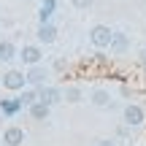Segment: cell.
Segmentation results:
<instances>
[{"instance_id":"cell-1","label":"cell","mask_w":146,"mask_h":146,"mask_svg":"<svg viewBox=\"0 0 146 146\" xmlns=\"http://www.w3.org/2000/svg\"><path fill=\"white\" fill-rule=\"evenodd\" d=\"M122 122H125L127 127L143 125V122H146V108H143V106H138V103H127L125 111H122Z\"/></svg>"},{"instance_id":"cell-2","label":"cell","mask_w":146,"mask_h":146,"mask_svg":"<svg viewBox=\"0 0 146 146\" xmlns=\"http://www.w3.org/2000/svg\"><path fill=\"white\" fill-rule=\"evenodd\" d=\"M111 35H114V30H111L108 25H95L92 30H89V43H92L95 49H108Z\"/></svg>"},{"instance_id":"cell-3","label":"cell","mask_w":146,"mask_h":146,"mask_svg":"<svg viewBox=\"0 0 146 146\" xmlns=\"http://www.w3.org/2000/svg\"><path fill=\"white\" fill-rule=\"evenodd\" d=\"M3 87L8 89V92H22V89L27 87V78H25V70H16V68L5 70V73H3Z\"/></svg>"},{"instance_id":"cell-4","label":"cell","mask_w":146,"mask_h":146,"mask_svg":"<svg viewBox=\"0 0 146 146\" xmlns=\"http://www.w3.org/2000/svg\"><path fill=\"white\" fill-rule=\"evenodd\" d=\"M16 60H22L27 68H33V65H41L43 52H41V46H38V43H27V46H22V49H19Z\"/></svg>"},{"instance_id":"cell-5","label":"cell","mask_w":146,"mask_h":146,"mask_svg":"<svg viewBox=\"0 0 146 146\" xmlns=\"http://www.w3.org/2000/svg\"><path fill=\"white\" fill-rule=\"evenodd\" d=\"M57 25L54 22H46V25H38V33H35V38H38V43L41 46H49V43H54L57 41Z\"/></svg>"},{"instance_id":"cell-6","label":"cell","mask_w":146,"mask_h":146,"mask_svg":"<svg viewBox=\"0 0 146 146\" xmlns=\"http://www.w3.org/2000/svg\"><path fill=\"white\" fill-rule=\"evenodd\" d=\"M108 49H111V54H114V57L127 54V49H130V35H127V33H114V35H111Z\"/></svg>"},{"instance_id":"cell-7","label":"cell","mask_w":146,"mask_h":146,"mask_svg":"<svg viewBox=\"0 0 146 146\" xmlns=\"http://www.w3.org/2000/svg\"><path fill=\"white\" fill-rule=\"evenodd\" d=\"M38 100H41V103H46V106H57L60 100H62V89L43 84V87H38Z\"/></svg>"},{"instance_id":"cell-8","label":"cell","mask_w":146,"mask_h":146,"mask_svg":"<svg viewBox=\"0 0 146 146\" xmlns=\"http://www.w3.org/2000/svg\"><path fill=\"white\" fill-rule=\"evenodd\" d=\"M25 78H27V87H43L49 73H46V68H41V65H33V68L25 73Z\"/></svg>"},{"instance_id":"cell-9","label":"cell","mask_w":146,"mask_h":146,"mask_svg":"<svg viewBox=\"0 0 146 146\" xmlns=\"http://www.w3.org/2000/svg\"><path fill=\"white\" fill-rule=\"evenodd\" d=\"M3 143L5 146H22V143H25V130L16 127V125L5 127V130H3Z\"/></svg>"},{"instance_id":"cell-10","label":"cell","mask_w":146,"mask_h":146,"mask_svg":"<svg viewBox=\"0 0 146 146\" xmlns=\"http://www.w3.org/2000/svg\"><path fill=\"white\" fill-rule=\"evenodd\" d=\"M89 103L95 106V108H108L111 106V92L108 89H92V95H89Z\"/></svg>"},{"instance_id":"cell-11","label":"cell","mask_w":146,"mask_h":146,"mask_svg":"<svg viewBox=\"0 0 146 146\" xmlns=\"http://www.w3.org/2000/svg\"><path fill=\"white\" fill-rule=\"evenodd\" d=\"M30 116H33L35 122H46L49 116H52V106H46V103H41V100H38V103L30 106Z\"/></svg>"},{"instance_id":"cell-12","label":"cell","mask_w":146,"mask_h":146,"mask_svg":"<svg viewBox=\"0 0 146 146\" xmlns=\"http://www.w3.org/2000/svg\"><path fill=\"white\" fill-rule=\"evenodd\" d=\"M16 54H19V49L11 41H0V62H14Z\"/></svg>"},{"instance_id":"cell-13","label":"cell","mask_w":146,"mask_h":146,"mask_svg":"<svg viewBox=\"0 0 146 146\" xmlns=\"http://www.w3.org/2000/svg\"><path fill=\"white\" fill-rule=\"evenodd\" d=\"M54 5H57V0H41V11H38V19H41V25H46V22H52Z\"/></svg>"},{"instance_id":"cell-14","label":"cell","mask_w":146,"mask_h":146,"mask_svg":"<svg viewBox=\"0 0 146 146\" xmlns=\"http://www.w3.org/2000/svg\"><path fill=\"white\" fill-rule=\"evenodd\" d=\"M22 108H25V106L19 103V98H16V100H3V103H0V111H3L5 116H11V114H19Z\"/></svg>"},{"instance_id":"cell-15","label":"cell","mask_w":146,"mask_h":146,"mask_svg":"<svg viewBox=\"0 0 146 146\" xmlns=\"http://www.w3.org/2000/svg\"><path fill=\"white\" fill-rule=\"evenodd\" d=\"M19 103L27 106V108H30L33 103H38V87H30L27 92H22V95H19Z\"/></svg>"},{"instance_id":"cell-16","label":"cell","mask_w":146,"mask_h":146,"mask_svg":"<svg viewBox=\"0 0 146 146\" xmlns=\"http://www.w3.org/2000/svg\"><path fill=\"white\" fill-rule=\"evenodd\" d=\"M62 98L68 100V103H78V100H81V89H78V87H68L62 92Z\"/></svg>"},{"instance_id":"cell-17","label":"cell","mask_w":146,"mask_h":146,"mask_svg":"<svg viewBox=\"0 0 146 146\" xmlns=\"http://www.w3.org/2000/svg\"><path fill=\"white\" fill-rule=\"evenodd\" d=\"M70 5L78 8V11H84V8H92V0H70Z\"/></svg>"},{"instance_id":"cell-18","label":"cell","mask_w":146,"mask_h":146,"mask_svg":"<svg viewBox=\"0 0 146 146\" xmlns=\"http://www.w3.org/2000/svg\"><path fill=\"white\" fill-rule=\"evenodd\" d=\"M98 146H116V141H111V138H103V141H98Z\"/></svg>"},{"instance_id":"cell-19","label":"cell","mask_w":146,"mask_h":146,"mask_svg":"<svg viewBox=\"0 0 146 146\" xmlns=\"http://www.w3.org/2000/svg\"><path fill=\"white\" fill-rule=\"evenodd\" d=\"M141 65H143V68H146V46L141 49Z\"/></svg>"},{"instance_id":"cell-20","label":"cell","mask_w":146,"mask_h":146,"mask_svg":"<svg viewBox=\"0 0 146 146\" xmlns=\"http://www.w3.org/2000/svg\"><path fill=\"white\" fill-rule=\"evenodd\" d=\"M27 3H35V0H27Z\"/></svg>"}]
</instances>
